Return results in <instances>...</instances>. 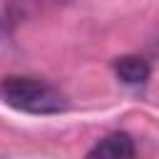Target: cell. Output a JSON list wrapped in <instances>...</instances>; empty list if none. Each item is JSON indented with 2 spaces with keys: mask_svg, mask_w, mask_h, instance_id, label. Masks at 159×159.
Masks as SVG:
<instances>
[{
  "mask_svg": "<svg viewBox=\"0 0 159 159\" xmlns=\"http://www.w3.org/2000/svg\"><path fill=\"white\" fill-rule=\"evenodd\" d=\"M0 97L5 104L30 114H57L67 107L65 94L40 77L10 75L0 82Z\"/></svg>",
  "mask_w": 159,
  "mask_h": 159,
  "instance_id": "1",
  "label": "cell"
},
{
  "mask_svg": "<svg viewBox=\"0 0 159 159\" xmlns=\"http://www.w3.org/2000/svg\"><path fill=\"white\" fill-rule=\"evenodd\" d=\"M137 149H134V139L127 132H112L104 139H99L87 154L84 159H134Z\"/></svg>",
  "mask_w": 159,
  "mask_h": 159,
  "instance_id": "2",
  "label": "cell"
},
{
  "mask_svg": "<svg viewBox=\"0 0 159 159\" xmlns=\"http://www.w3.org/2000/svg\"><path fill=\"white\" fill-rule=\"evenodd\" d=\"M114 72L124 84H144L152 75V67L139 55H122L114 60Z\"/></svg>",
  "mask_w": 159,
  "mask_h": 159,
  "instance_id": "3",
  "label": "cell"
}]
</instances>
